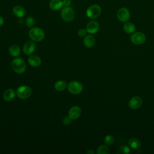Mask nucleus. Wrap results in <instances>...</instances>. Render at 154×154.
Wrapping results in <instances>:
<instances>
[{"mask_svg":"<svg viewBox=\"0 0 154 154\" xmlns=\"http://www.w3.org/2000/svg\"><path fill=\"white\" fill-rule=\"evenodd\" d=\"M95 38L91 35H85L83 40L84 45L88 48H92L95 45Z\"/></svg>","mask_w":154,"mask_h":154,"instance_id":"obj_16","label":"nucleus"},{"mask_svg":"<svg viewBox=\"0 0 154 154\" xmlns=\"http://www.w3.org/2000/svg\"><path fill=\"white\" fill-rule=\"evenodd\" d=\"M13 13L16 17L21 18L25 16L26 14V11L22 6L16 5L13 8Z\"/></svg>","mask_w":154,"mask_h":154,"instance_id":"obj_13","label":"nucleus"},{"mask_svg":"<svg viewBox=\"0 0 154 154\" xmlns=\"http://www.w3.org/2000/svg\"><path fill=\"white\" fill-rule=\"evenodd\" d=\"M102 9L100 5L97 4H92L90 5L86 10L87 16L91 19L98 17L101 14Z\"/></svg>","mask_w":154,"mask_h":154,"instance_id":"obj_3","label":"nucleus"},{"mask_svg":"<svg viewBox=\"0 0 154 154\" xmlns=\"http://www.w3.org/2000/svg\"><path fill=\"white\" fill-rule=\"evenodd\" d=\"M86 30L89 34H96L99 30V24L95 20L90 21L86 26Z\"/></svg>","mask_w":154,"mask_h":154,"instance_id":"obj_10","label":"nucleus"},{"mask_svg":"<svg viewBox=\"0 0 154 154\" xmlns=\"http://www.w3.org/2000/svg\"><path fill=\"white\" fill-rule=\"evenodd\" d=\"M63 3L64 7L70 6L71 4V0H63Z\"/></svg>","mask_w":154,"mask_h":154,"instance_id":"obj_28","label":"nucleus"},{"mask_svg":"<svg viewBox=\"0 0 154 154\" xmlns=\"http://www.w3.org/2000/svg\"><path fill=\"white\" fill-rule=\"evenodd\" d=\"M49 6L51 10L57 11L60 10L64 5L62 0H51L49 4Z\"/></svg>","mask_w":154,"mask_h":154,"instance_id":"obj_15","label":"nucleus"},{"mask_svg":"<svg viewBox=\"0 0 154 154\" xmlns=\"http://www.w3.org/2000/svg\"><path fill=\"white\" fill-rule=\"evenodd\" d=\"M109 152H110L108 146H106V144L99 146L97 147V151H96V153L97 154H109Z\"/></svg>","mask_w":154,"mask_h":154,"instance_id":"obj_22","label":"nucleus"},{"mask_svg":"<svg viewBox=\"0 0 154 154\" xmlns=\"http://www.w3.org/2000/svg\"><path fill=\"white\" fill-rule=\"evenodd\" d=\"M87 154H94V152H93L92 150L90 149V150H88L87 152Z\"/></svg>","mask_w":154,"mask_h":154,"instance_id":"obj_30","label":"nucleus"},{"mask_svg":"<svg viewBox=\"0 0 154 154\" xmlns=\"http://www.w3.org/2000/svg\"><path fill=\"white\" fill-rule=\"evenodd\" d=\"M35 49V45L32 41H27L23 47V52L26 55H31Z\"/></svg>","mask_w":154,"mask_h":154,"instance_id":"obj_11","label":"nucleus"},{"mask_svg":"<svg viewBox=\"0 0 154 154\" xmlns=\"http://www.w3.org/2000/svg\"><path fill=\"white\" fill-rule=\"evenodd\" d=\"M31 93L32 90L28 85H21L19 87L16 91L17 96L21 99L28 98L31 95Z\"/></svg>","mask_w":154,"mask_h":154,"instance_id":"obj_4","label":"nucleus"},{"mask_svg":"<svg viewBox=\"0 0 154 154\" xmlns=\"http://www.w3.org/2000/svg\"><path fill=\"white\" fill-rule=\"evenodd\" d=\"M28 61L29 65L32 67H38L42 63L41 58L38 56L35 55L29 56L28 59Z\"/></svg>","mask_w":154,"mask_h":154,"instance_id":"obj_14","label":"nucleus"},{"mask_svg":"<svg viewBox=\"0 0 154 154\" xmlns=\"http://www.w3.org/2000/svg\"><path fill=\"white\" fill-rule=\"evenodd\" d=\"M87 31L86 30V29H84V28H81L78 30V34L79 37H84L86 35V34H87Z\"/></svg>","mask_w":154,"mask_h":154,"instance_id":"obj_26","label":"nucleus"},{"mask_svg":"<svg viewBox=\"0 0 154 154\" xmlns=\"http://www.w3.org/2000/svg\"><path fill=\"white\" fill-rule=\"evenodd\" d=\"M131 17V13L129 10L126 7H122L119 8L117 12V19L123 23L128 22Z\"/></svg>","mask_w":154,"mask_h":154,"instance_id":"obj_7","label":"nucleus"},{"mask_svg":"<svg viewBox=\"0 0 154 154\" xmlns=\"http://www.w3.org/2000/svg\"><path fill=\"white\" fill-rule=\"evenodd\" d=\"M114 137L111 135H107L104 138V143L108 146L112 145L114 143Z\"/></svg>","mask_w":154,"mask_h":154,"instance_id":"obj_24","label":"nucleus"},{"mask_svg":"<svg viewBox=\"0 0 154 154\" xmlns=\"http://www.w3.org/2000/svg\"><path fill=\"white\" fill-rule=\"evenodd\" d=\"M146 40L145 34L142 32H134L131 36V40L134 45H140L143 44Z\"/></svg>","mask_w":154,"mask_h":154,"instance_id":"obj_8","label":"nucleus"},{"mask_svg":"<svg viewBox=\"0 0 154 154\" xmlns=\"http://www.w3.org/2000/svg\"><path fill=\"white\" fill-rule=\"evenodd\" d=\"M29 37L34 42H40L45 38V32L40 28H31L28 32Z\"/></svg>","mask_w":154,"mask_h":154,"instance_id":"obj_2","label":"nucleus"},{"mask_svg":"<svg viewBox=\"0 0 154 154\" xmlns=\"http://www.w3.org/2000/svg\"><path fill=\"white\" fill-rule=\"evenodd\" d=\"M20 49L19 46L16 45H11L9 48V52L11 55L13 57H17L20 54Z\"/></svg>","mask_w":154,"mask_h":154,"instance_id":"obj_21","label":"nucleus"},{"mask_svg":"<svg viewBox=\"0 0 154 154\" xmlns=\"http://www.w3.org/2000/svg\"><path fill=\"white\" fill-rule=\"evenodd\" d=\"M123 29V31L126 33L130 34H132L135 32V26L133 23L128 21L124 23Z\"/></svg>","mask_w":154,"mask_h":154,"instance_id":"obj_18","label":"nucleus"},{"mask_svg":"<svg viewBox=\"0 0 154 154\" xmlns=\"http://www.w3.org/2000/svg\"><path fill=\"white\" fill-rule=\"evenodd\" d=\"M67 89L70 93L78 94L82 91L83 85L81 82L77 81H72L67 85Z\"/></svg>","mask_w":154,"mask_h":154,"instance_id":"obj_6","label":"nucleus"},{"mask_svg":"<svg viewBox=\"0 0 154 154\" xmlns=\"http://www.w3.org/2000/svg\"><path fill=\"white\" fill-rule=\"evenodd\" d=\"M16 92L14 91V90L11 89V88H9V89H7L6 90L4 93H3V98L6 101H11L12 100L15 96H16Z\"/></svg>","mask_w":154,"mask_h":154,"instance_id":"obj_17","label":"nucleus"},{"mask_svg":"<svg viewBox=\"0 0 154 154\" xmlns=\"http://www.w3.org/2000/svg\"><path fill=\"white\" fill-rule=\"evenodd\" d=\"M72 122V119L69 117V116H66L63 118V123L65 125H69Z\"/></svg>","mask_w":154,"mask_h":154,"instance_id":"obj_27","label":"nucleus"},{"mask_svg":"<svg viewBox=\"0 0 154 154\" xmlns=\"http://www.w3.org/2000/svg\"><path fill=\"white\" fill-rule=\"evenodd\" d=\"M130 152H131V149H130L129 147L126 145L121 146L120 147H119V149H117V154H120V153L128 154Z\"/></svg>","mask_w":154,"mask_h":154,"instance_id":"obj_23","label":"nucleus"},{"mask_svg":"<svg viewBox=\"0 0 154 154\" xmlns=\"http://www.w3.org/2000/svg\"><path fill=\"white\" fill-rule=\"evenodd\" d=\"M67 87V83L65 81L63 80H59L57 81L54 85L55 89L58 91H62Z\"/></svg>","mask_w":154,"mask_h":154,"instance_id":"obj_20","label":"nucleus"},{"mask_svg":"<svg viewBox=\"0 0 154 154\" xmlns=\"http://www.w3.org/2000/svg\"><path fill=\"white\" fill-rule=\"evenodd\" d=\"M81 109L78 106H72L68 112V116L72 120H76L78 119L81 114Z\"/></svg>","mask_w":154,"mask_h":154,"instance_id":"obj_12","label":"nucleus"},{"mask_svg":"<svg viewBox=\"0 0 154 154\" xmlns=\"http://www.w3.org/2000/svg\"><path fill=\"white\" fill-rule=\"evenodd\" d=\"M35 23V20L32 17H28L25 20V24L28 28H31Z\"/></svg>","mask_w":154,"mask_h":154,"instance_id":"obj_25","label":"nucleus"},{"mask_svg":"<svg viewBox=\"0 0 154 154\" xmlns=\"http://www.w3.org/2000/svg\"><path fill=\"white\" fill-rule=\"evenodd\" d=\"M11 66L13 70L19 74L24 73L26 69V63L22 58H16L14 59L11 62Z\"/></svg>","mask_w":154,"mask_h":154,"instance_id":"obj_1","label":"nucleus"},{"mask_svg":"<svg viewBox=\"0 0 154 154\" xmlns=\"http://www.w3.org/2000/svg\"><path fill=\"white\" fill-rule=\"evenodd\" d=\"M143 104L142 99L138 96H135L132 97L129 101L128 105L130 108L132 109H136L141 106Z\"/></svg>","mask_w":154,"mask_h":154,"instance_id":"obj_9","label":"nucleus"},{"mask_svg":"<svg viewBox=\"0 0 154 154\" xmlns=\"http://www.w3.org/2000/svg\"><path fill=\"white\" fill-rule=\"evenodd\" d=\"M128 144L132 149L135 150H137L140 149L141 146L140 141L138 138L135 137L131 138L128 140Z\"/></svg>","mask_w":154,"mask_h":154,"instance_id":"obj_19","label":"nucleus"},{"mask_svg":"<svg viewBox=\"0 0 154 154\" xmlns=\"http://www.w3.org/2000/svg\"><path fill=\"white\" fill-rule=\"evenodd\" d=\"M61 16L66 22L72 21L75 18V11L70 6L64 7L61 9Z\"/></svg>","mask_w":154,"mask_h":154,"instance_id":"obj_5","label":"nucleus"},{"mask_svg":"<svg viewBox=\"0 0 154 154\" xmlns=\"http://www.w3.org/2000/svg\"><path fill=\"white\" fill-rule=\"evenodd\" d=\"M4 20L3 17L0 16V26L4 24Z\"/></svg>","mask_w":154,"mask_h":154,"instance_id":"obj_29","label":"nucleus"}]
</instances>
